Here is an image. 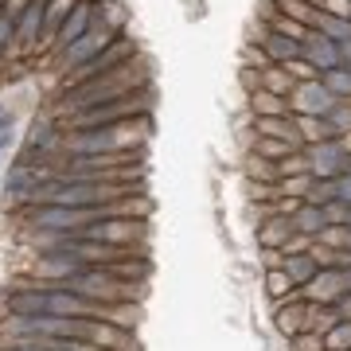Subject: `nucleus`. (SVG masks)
Here are the masks:
<instances>
[{
  "label": "nucleus",
  "instance_id": "obj_1",
  "mask_svg": "<svg viewBox=\"0 0 351 351\" xmlns=\"http://www.w3.org/2000/svg\"><path fill=\"white\" fill-rule=\"evenodd\" d=\"M149 86V75H145V66H117V71H110V75L94 78V82H86V86H75L66 90V110H71V117H78V113L86 110H98V106H106V101H117L125 98V94H137V90Z\"/></svg>",
  "mask_w": 351,
  "mask_h": 351
},
{
  "label": "nucleus",
  "instance_id": "obj_2",
  "mask_svg": "<svg viewBox=\"0 0 351 351\" xmlns=\"http://www.w3.org/2000/svg\"><path fill=\"white\" fill-rule=\"evenodd\" d=\"M149 133V121H117L106 129H78L75 137H66V152L71 156H101V152H133V145H141Z\"/></svg>",
  "mask_w": 351,
  "mask_h": 351
},
{
  "label": "nucleus",
  "instance_id": "obj_3",
  "mask_svg": "<svg viewBox=\"0 0 351 351\" xmlns=\"http://www.w3.org/2000/svg\"><path fill=\"white\" fill-rule=\"evenodd\" d=\"M145 113H149V90H137V94H125L117 101H106L98 110L78 113V117H71V125H75V133L78 129H106V125H117V121H137Z\"/></svg>",
  "mask_w": 351,
  "mask_h": 351
},
{
  "label": "nucleus",
  "instance_id": "obj_4",
  "mask_svg": "<svg viewBox=\"0 0 351 351\" xmlns=\"http://www.w3.org/2000/svg\"><path fill=\"white\" fill-rule=\"evenodd\" d=\"M125 63H133V39H125L121 32L113 36V43L101 55H94L90 63H82L78 71H71L66 75V90H75V86H86V82H94V78H101V75H110V71H117V66H125Z\"/></svg>",
  "mask_w": 351,
  "mask_h": 351
},
{
  "label": "nucleus",
  "instance_id": "obj_5",
  "mask_svg": "<svg viewBox=\"0 0 351 351\" xmlns=\"http://www.w3.org/2000/svg\"><path fill=\"white\" fill-rule=\"evenodd\" d=\"M113 36H117V32H110V27L94 24V27L86 32V36L78 39V43H71V47H63L59 55H55V66L71 75V71H78L82 63H90L94 55H101V51L110 47V43H113Z\"/></svg>",
  "mask_w": 351,
  "mask_h": 351
},
{
  "label": "nucleus",
  "instance_id": "obj_6",
  "mask_svg": "<svg viewBox=\"0 0 351 351\" xmlns=\"http://www.w3.org/2000/svg\"><path fill=\"white\" fill-rule=\"evenodd\" d=\"M336 106L339 101L328 94V86L320 82V78H313V82H297L293 94H289V110L297 113V117H328Z\"/></svg>",
  "mask_w": 351,
  "mask_h": 351
},
{
  "label": "nucleus",
  "instance_id": "obj_7",
  "mask_svg": "<svg viewBox=\"0 0 351 351\" xmlns=\"http://www.w3.org/2000/svg\"><path fill=\"white\" fill-rule=\"evenodd\" d=\"M348 168H351V156L343 141H316L308 149V172L316 180H339Z\"/></svg>",
  "mask_w": 351,
  "mask_h": 351
},
{
  "label": "nucleus",
  "instance_id": "obj_8",
  "mask_svg": "<svg viewBox=\"0 0 351 351\" xmlns=\"http://www.w3.org/2000/svg\"><path fill=\"white\" fill-rule=\"evenodd\" d=\"M86 242H106V246H133V239L145 234V223L137 219H98L78 230Z\"/></svg>",
  "mask_w": 351,
  "mask_h": 351
},
{
  "label": "nucleus",
  "instance_id": "obj_9",
  "mask_svg": "<svg viewBox=\"0 0 351 351\" xmlns=\"http://www.w3.org/2000/svg\"><path fill=\"white\" fill-rule=\"evenodd\" d=\"M343 293H351V281H348V274L343 269H320V274L304 285V301L308 304H336Z\"/></svg>",
  "mask_w": 351,
  "mask_h": 351
},
{
  "label": "nucleus",
  "instance_id": "obj_10",
  "mask_svg": "<svg viewBox=\"0 0 351 351\" xmlns=\"http://www.w3.org/2000/svg\"><path fill=\"white\" fill-rule=\"evenodd\" d=\"M301 59L308 66H313L316 75H328V71H336V66H343V59H339V43H332V39H324L320 32H313L308 27V36L301 39Z\"/></svg>",
  "mask_w": 351,
  "mask_h": 351
},
{
  "label": "nucleus",
  "instance_id": "obj_11",
  "mask_svg": "<svg viewBox=\"0 0 351 351\" xmlns=\"http://www.w3.org/2000/svg\"><path fill=\"white\" fill-rule=\"evenodd\" d=\"M98 24V12H94V0H78L75 12L66 16V24L59 27V36H55V55L63 47H71V43H78V39L86 36L90 27Z\"/></svg>",
  "mask_w": 351,
  "mask_h": 351
},
{
  "label": "nucleus",
  "instance_id": "obj_12",
  "mask_svg": "<svg viewBox=\"0 0 351 351\" xmlns=\"http://www.w3.org/2000/svg\"><path fill=\"white\" fill-rule=\"evenodd\" d=\"M8 316H20V320H27V316H47V285H27V289H16V293H8Z\"/></svg>",
  "mask_w": 351,
  "mask_h": 351
},
{
  "label": "nucleus",
  "instance_id": "obj_13",
  "mask_svg": "<svg viewBox=\"0 0 351 351\" xmlns=\"http://www.w3.org/2000/svg\"><path fill=\"white\" fill-rule=\"evenodd\" d=\"M274 320H277V332L289 336V339L301 336V332H308V301H304L301 293H297V297H289V304H277Z\"/></svg>",
  "mask_w": 351,
  "mask_h": 351
},
{
  "label": "nucleus",
  "instance_id": "obj_14",
  "mask_svg": "<svg viewBox=\"0 0 351 351\" xmlns=\"http://www.w3.org/2000/svg\"><path fill=\"white\" fill-rule=\"evenodd\" d=\"M262 43V51H265V59L274 66H289V63H297L301 59V39H293V36H285V32H265V39H258Z\"/></svg>",
  "mask_w": 351,
  "mask_h": 351
},
{
  "label": "nucleus",
  "instance_id": "obj_15",
  "mask_svg": "<svg viewBox=\"0 0 351 351\" xmlns=\"http://www.w3.org/2000/svg\"><path fill=\"white\" fill-rule=\"evenodd\" d=\"M47 176H39V168H32V164H16L12 172H8V180H4V191L12 195V199H32V191L43 184Z\"/></svg>",
  "mask_w": 351,
  "mask_h": 351
},
{
  "label": "nucleus",
  "instance_id": "obj_16",
  "mask_svg": "<svg viewBox=\"0 0 351 351\" xmlns=\"http://www.w3.org/2000/svg\"><path fill=\"white\" fill-rule=\"evenodd\" d=\"M297 234V226H293V215H274L269 223H262V230H258V242H262L265 250H281L285 254L289 239Z\"/></svg>",
  "mask_w": 351,
  "mask_h": 351
},
{
  "label": "nucleus",
  "instance_id": "obj_17",
  "mask_svg": "<svg viewBox=\"0 0 351 351\" xmlns=\"http://www.w3.org/2000/svg\"><path fill=\"white\" fill-rule=\"evenodd\" d=\"M281 269L289 274V281H293L297 289H304L316 274H320V265H316V258H313L308 250H301V254H285V258H281Z\"/></svg>",
  "mask_w": 351,
  "mask_h": 351
},
{
  "label": "nucleus",
  "instance_id": "obj_18",
  "mask_svg": "<svg viewBox=\"0 0 351 351\" xmlns=\"http://www.w3.org/2000/svg\"><path fill=\"white\" fill-rule=\"evenodd\" d=\"M293 226H297V234H304V239H320V234H324V226H328L324 207L301 203V207H297V215H293Z\"/></svg>",
  "mask_w": 351,
  "mask_h": 351
},
{
  "label": "nucleus",
  "instance_id": "obj_19",
  "mask_svg": "<svg viewBox=\"0 0 351 351\" xmlns=\"http://www.w3.org/2000/svg\"><path fill=\"white\" fill-rule=\"evenodd\" d=\"M313 32H320V36L332 39V43H343V39H351V20L348 16H332V12H316Z\"/></svg>",
  "mask_w": 351,
  "mask_h": 351
},
{
  "label": "nucleus",
  "instance_id": "obj_20",
  "mask_svg": "<svg viewBox=\"0 0 351 351\" xmlns=\"http://www.w3.org/2000/svg\"><path fill=\"white\" fill-rule=\"evenodd\" d=\"M254 113L258 117H289V98H277L269 90H254Z\"/></svg>",
  "mask_w": 351,
  "mask_h": 351
},
{
  "label": "nucleus",
  "instance_id": "obj_21",
  "mask_svg": "<svg viewBox=\"0 0 351 351\" xmlns=\"http://www.w3.org/2000/svg\"><path fill=\"white\" fill-rule=\"evenodd\" d=\"M339 191H336V180H316L308 184V191H304V203H313V207H328V203H336Z\"/></svg>",
  "mask_w": 351,
  "mask_h": 351
},
{
  "label": "nucleus",
  "instance_id": "obj_22",
  "mask_svg": "<svg viewBox=\"0 0 351 351\" xmlns=\"http://www.w3.org/2000/svg\"><path fill=\"white\" fill-rule=\"evenodd\" d=\"M265 293L274 297V301H285V297H297V285L289 281V274L277 265V269H269L265 274Z\"/></svg>",
  "mask_w": 351,
  "mask_h": 351
},
{
  "label": "nucleus",
  "instance_id": "obj_23",
  "mask_svg": "<svg viewBox=\"0 0 351 351\" xmlns=\"http://www.w3.org/2000/svg\"><path fill=\"white\" fill-rule=\"evenodd\" d=\"M320 82L328 86V94L332 98H351V71L348 66H336V71H328V75H320Z\"/></svg>",
  "mask_w": 351,
  "mask_h": 351
},
{
  "label": "nucleus",
  "instance_id": "obj_24",
  "mask_svg": "<svg viewBox=\"0 0 351 351\" xmlns=\"http://www.w3.org/2000/svg\"><path fill=\"white\" fill-rule=\"evenodd\" d=\"M324 348L328 351H351V320H339L332 332L324 336Z\"/></svg>",
  "mask_w": 351,
  "mask_h": 351
},
{
  "label": "nucleus",
  "instance_id": "obj_25",
  "mask_svg": "<svg viewBox=\"0 0 351 351\" xmlns=\"http://www.w3.org/2000/svg\"><path fill=\"white\" fill-rule=\"evenodd\" d=\"M293 145H285V141H274V137H258V152L254 156H274V160H285V156H293Z\"/></svg>",
  "mask_w": 351,
  "mask_h": 351
},
{
  "label": "nucleus",
  "instance_id": "obj_26",
  "mask_svg": "<svg viewBox=\"0 0 351 351\" xmlns=\"http://www.w3.org/2000/svg\"><path fill=\"white\" fill-rule=\"evenodd\" d=\"M293 348L297 351H328L320 332H301V336H293Z\"/></svg>",
  "mask_w": 351,
  "mask_h": 351
},
{
  "label": "nucleus",
  "instance_id": "obj_27",
  "mask_svg": "<svg viewBox=\"0 0 351 351\" xmlns=\"http://www.w3.org/2000/svg\"><path fill=\"white\" fill-rule=\"evenodd\" d=\"M12 39H16V24L8 20V16H0V55L12 47Z\"/></svg>",
  "mask_w": 351,
  "mask_h": 351
},
{
  "label": "nucleus",
  "instance_id": "obj_28",
  "mask_svg": "<svg viewBox=\"0 0 351 351\" xmlns=\"http://www.w3.org/2000/svg\"><path fill=\"white\" fill-rule=\"evenodd\" d=\"M27 4H32V0H8V8H4V16H8L12 24H20V16L27 12Z\"/></svg>",
  "mask_w": 351,
  "mask_h": 351
},
{
  "label": "nucleus",
  "instance_id": "obj_29",
  "mask_svg": "<svg viewBox=\"0 0 351 351\" xmlns=\"http://www.w3.org/2000/svg\"><path fill=\"white\" fill-rule=\"evenodd\" d=\"M336 191H339V203H348V207H351V168L336 180Z\"/></svg>",
  "mask_w": 351,
  "mask_h": 351
},
{
  "label": "nucleus",
  "instance_id": "obj_30",
  "mask_svg": "<svg viewBox=\"0 0 351 351\" xmlns=\"http://www.w3.org/2000/svg\"><path fill=\"white\" fill-rule=\"evenodd\" d=\"M339 59H343V66H351V39L339 43Z\"/></svg>",
  "mask_w": 351,
  "mask_h": 351
},
{
  "label": "nucleus",
  "instance_id": "obj_31",
  "mask_svg": "<svg viewBox=\"0 0 351 351\" xmlns=\"http://www.w3.org/2000/svg\"><path fill=\"white\" fill-rule=\"evenodd\" d=\"M16 351H43L39 343H16Z\"/></svg>",
  "mask_w": 351,
  "mask_h": 351
},
{
  "label": "nucleus",
  "instance_id": "obj_32",
  "mask_svg": "<svg viewBox=\"0 0 351 351\" xmlns=\"http://www.w3.org/2000/svg\"><path fill=\"white\" fill-rule=\"evenodd\" d=\"M4 8H8V0H0V16H4Z\"/></svg>",
  "mask_w": 351,
  "mask_h": 351
},
{
  "label": "nucleus",
  "instance_id": "obj_33",
  "mask_svg": "<svg viewBox=\"0 0 351 351\" xmlns=\"http://www.w3.org/2000/svg\"><path fill=\"white\" fill-rule=\"evenodd\" d=\"M343 274H348V281H351V265H348V269H343Z\"/></svg>",
  "mask_w": 351,
  "mask_h": 351
},
{
  "label": "nucleus",
  "instance_id": "obj_34",
  "mask_svg": "<svg viewBox=\"0 0 351 351\" xmlns=\"http://www.w3.org/2000/svg\"><path fill=\"white\" fill-rule=\"evenodd\" d=\"M0 117H4V110H0Z\"/></svg>",
  "mask_w": 351,
  "mask_h": 351
},
{
  "label": "nucleus",
  "instance_id": "obj_35",
  "mask_svg": "<svg viewBox=\"0 0 351 351\" xmlns=\"http://www.w3.org/2000/svg\"><path fill=\"white\" fill-rule=\"evenodd\" d=\"M348 226H351V219H348Z\"/></svg>",
  "mask_w": 351,
  "mask_h": 351
}]
</instances>
